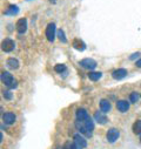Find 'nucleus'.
<instances>
[{
    "instance_id": "1",
    "label": "nucleus",
    "mask_w": 141,
    "mask_h": 149,
    "mask_svg": "<svg viewBox=\"0 0 141 149\" xmlns=\"http://www.w3.org/2000/svg\"><path fill=\"white\" fill-rule=\"evenodd\" d=\"M75 127L80 133L85 134L86 136H92V133H93V129H94V123H93L92 119L88 118V119L82 120V121L77 120L75 121Z\"/></svg>"
},
{
    "instance_id": "2",
    "label": "nucleus",
    "mask_w": 141,
    "mask_h": 149,
    "mask_svg": "<svg viewBox=\"0 0 141 149\" xmlns=\"http://www.w3.org/2000/svg\"><path fill=\"white\" fill-rule=\"evenodd\" d=\"M1 81L5 86H7L8 88H15L17 87V81L13 78V75L8 72H3L1 74Z\"/></svg>"
},
{
    "instance_id": "3",
    "label": "nucleus",
    "mask_w": 141,
    "mask_h": 149,
    "mask_svg": "<svg viewBox=\"0 0 141 149\" xmlns=\"http://www.w3.org/2000/svg\"><path fill=\"white\" fill-rule=\"evenodd\" d=\"M119 136H120V132L117 128H111L106 134V137H107V141L110 143H114L119 139Z\"/></svg>"
},
{
    "instance_id": "4",
    "label": "nucleus",
    "mask_w": 141,
    "mask_h": 149,
    "mask_svg": "<svg viewBox=\"0 0 141 149\" xmlns=\"http://www.w3.org/2000/svg\"><path fill=\"white\" fill-rule=\"evenodd\" d=\"M46 38L51 42H53L54 39H55V25L53 22L48 24L47 27H46Z\"/></svg>"
},
{
    "instance_id": "5",
    "label": "nucleus",
    "mask_w": 141,
    "mask_h": 149,
    "mask_svg": "<svg viewBox=\"0 0 141 149\" xmlns=\"http://www.w3.org/2000/svg\"><path fill=\"white\" fill-rule=\"evenodd\" d=\"M79 63L81 65V67H84V68H86V69H89V70H93V69L96 67V61L93 60V59H89V58L81 60Z\"/></svg>"
},
{
    "instance_id": "6",
    "label": "nucleus",
    "mask_w": 141,
    "mask_h": 149,
    "mask_svg": "<svg viewBox=\"0 0 141 149\" xmlns=\"http://www.w3.org/2000/svg\"><path fill=\"white\" fill-rule=\"evenodd\" d=\"M15 28H17V31H18V33H19V34L25 33V32H26V29H27V20H26L25 18L19 19V20L17 21Z\"/></svg>"
},
{
    "instance_id": "7",
    "label": "nucleus",
    "mask_w": 141,
    "mask_h": 149,
    "mask_svg": "<svg viewBox=\"0 0 141 149\" xmlns=\"http://www.w3.org/2000/svg\"><path fill=\"white\" fill-rule=\"evenodd\" d=\"M14 47H15V44L12 39H5L1 44V48L4 52H12L14 49Z\"/></svg>"
},
{
    "instance_id": "8",
    "label": "nucleus",
    "mask_w": 141,
    "mask_h": 149,
    "mask_svg": "<svg viewBox=\"0 0 141 149\" xmlns=\"http://www.w3.org/2000/svg\"><path fill=\"white\" fill-rule=\"evenodd\" d=\"M126 75H127V70H126L125 68H119V69H117V70H114V72L112 73V77H113V79H115V80H121V79H124Z\"/></svg>"
},
{
    "instance_id": "9",
    "label": "nucleus",
    "mask_w": 141,
    "mask_h": 149,
    "mask_svg": "<svg viewBox=\"0 0 141 149\" xmlns=\"http://www.w3.org/2000/svg\"><path fill=\"white\" fill-rule=\"evenodd\" d=\"M15 119H17V116L13 113H11V111H7V113H5L3 115V120L6 125H13L15 122Z\"/></svg>"
},
{
    "instance_id": "10",
    "label": "nucleus",
    "mask_w": 141,
    "mask_h": 149,
    "mask_svg": "<svg viewBox=\"0 0 141 149\" xmlns=\"http://www.w3.org/2000/svg\"><path fill=\"white\" fill-rule=\"evenodd\" d=\"M117 108L119 109V111H121V113H126V111L129 109V103L125 100H119L117 102Z\"/></svg>"
},
{
    "instance_id": "11",
    "label": "nucleus",
    "mask_w": 141,
    "mask_h": 149,
    "mask_svg": "<svg viewBox=\"0 0 141 149\" xmlns=\"http://www.w3.org/2000/svg\"><path fill=\"white\" fill-rule=\"evenodd\" d=\"M94 119L100 125H105L106 122H107V118H106L103 111H96V113L94 114Z\"/></svg>"
},
{
    "instance_id": "12",
    "label": "nucleus",
    "mask_w": 141,
    "mask_h": 149,
    "mask_svg": "<svg viewBox=\"0 0 141 149\" xmlns=\"http://www.w3.org/2000/svg\"><path fill=\"white\" fill-rule=\"evenodd\" d=\"M111 108H112V106H111V102H110L108 100L102 99V100L100 101V109H101V111H103L105 114L108 113V111L111 110Z\"/></svg>"
},
{
    "instance_id": "13",
    "label": "nucleus",
    "mask_w": 141,
    "mask_h": 149,
    "mask_svg": "<svg viewBox=\"0 0 141 149\" xmlns=\"http://www.w3.org/2000/svg\"><path fill=\"white\" fill-rule=\"evenodd\" d=\"M88 118H89V116H88V113H87L86 109L79 108V109L77 110V120L82 121V120H86V119H88Z\"/></svg>"
},
{
    "instance_id": "14",
    "label": "nucleus",
    "mask_w": 141,
    "mask_h": 149,
    "mask_svg": "<svg viewBox=\"0 0 141 149\" xmlns=\"http://www.w3.org/2000/svg\"><path fill=\"white\" fill-rule=\"evenodd\" d=\"M73 139H74V143H77V144L80 146L81 148H85V147L87 146V141H86L80 134H75Z\"/></svg>"
},
{
    "instance_id": "15",
    "label": "nucleus",
    "mask_w": 141,
    "mask_h": 149,
    "mask_svg": "<svg viewBox=\"0 0 141 149\" xmlns=\"http://www.w3.org/2000/svg\"><path fill=\"white\" fill-rule=\"evenodd\" d=\"M6 65H7V67L11 68V69H18V68H19V61H18L17 59H14V58H10V59L6 61Z\"/></svg>"
},
{
    "instance_id": "16",
    "label": "nucleus",
    "mask_w": 141,
    "mask_h": 149,
    "mask_svg": "<svg viewBox=\"0 0 141 149\" xmlns=\"http://www.w3.org/2000/svg\"><path fill=\"white\" fill-rule=\"evenodd\" d=\"M72 45H73V47H74L75 49H78V51H84V49L86 48L85 44H84L80 39H74L73 42H72Z\"/></svg>"
},
{
    "instance_id": "17",
    "label": "nucleus",
    "mask_w": 141,
    "mask_h": 149,
    "mask_svg": "<svg viewBox=\"0 0 141 149\" xmlns=\"http://www.w3.org/2000/svg\"><path fill=\"white\" fill-rule=\"evenodd\" d=\"M18 12H19V7L15 6V5H11V6L5 11V14H6V15H15V14H18Z\"/></svg>"
},
{
    "instance_id": "18",
    "label": "nucleus",
    "mask_w": 141,
    "mask_h": 149,
    "mask_svg": "<svg viewBox=\"0 0 141 149\" xmlns=\"http://www.w3.org/2000/svg\"><path fill=\"white\" fill-rule=\"evenodd\" d=\"M101 77H102V73H100V72H89V73H88V78H89V80H92V81H96V80H99Z\"/></svg>"
},
{
    "instance_id": "19",
    "label": "nucleus",
    "mask_w": 141,
    "mask_h": 149,
    "mask_svg": "<svg viewBox=\"0 0 141 149\" xmlns=\"http://www.w3.org/2000/svg\"><path fill=\"white\" fill-rule=\"evenodd\" d=\"M133 133L136 134V135L141 134V121H140V120H138V121L133 125Z\"/></svg>"
},
{
    "instance_id": "20",
    "label": "nucleus",
    "mask_w": 141,
    "mask_h": 149,
    "mask_svg": "<svg viewBox=\"0 0 141 149\" xmlns=\"http://www.w3.org/2000/svg\"><path fill=\"white\" fill-rule=\"evenodd\" d=\"M54 70H55L57 73H62V72H65V70H66V66H65V65H62V63L55 65V66H54Z\"/></svg>"
},
{
    "instance_id": "21",
    "label": "nucleus",
    "mask_w": 141,
    "mask_h": 149,
    "mask_svg": "<svg viewBox=\"0 0 141 149\" xmlns=\"http://www.w3.org/2000/svg\"><path fill=\"white\" fill-rule=\"evenodd\" d=\"M58 36H59V39H60V41L61 42H67V39H66V36H65V33H64V31L62 29H59L58 31Z\"/></svg>"
},
{
    "instance_id": "22",
    "label": "nucleus",
    "mask_w": 141,
    "mask_h": 149,
    "mask_svg": "<svg viewBox=\"0 0 141 149\" xmlns=\"http://www.w3.org/2000/svg\"><path fill=\"white\" fill-rule=\"evenodd\" d=\"M129 100H131V102H138V100H139V94H138L136 92H133V93L129 95Z\"/></svg>"
},
{
    "instance_id": "23",
    "label": "nucleus",
    "mask_w": 141,
    "mask_h": 149,
    "mask_svg": "<svg viewBox=\"0 0 141 149\" xmlns=\"http://www.w3.org/2000/svg\"><path fill=\"white\" fill-rule=\"evenodd\" d=\"M3 95H4V97H5V99H7V100H11V99H12V94H11V92H10V91H5Z\"/></svg>"
},
{
    "instance_id": "24",
    "label": "nucleus",
    "mask_w": 141,
    "mask_h": 149,
    "mask_svg": "<svg viewBox=\"0 0 141 149\" xmlns=\"http://www.w3.org/2000/svg\"><path fill=\"white\" fill-rule=\"evenodd\" d=\"M73 147V143H70V142H66L65 146H64V149H72Z\"/></svg>"
},
{
    "instance_id": "25",
    "label": "nucleus",
    "mask_w": 141,
    "mask_h": 149,
    "mask_svg": "<svg viewBox=\"0 0 141 149\" xmlns=\"http://www.w3.org/2000/svg\"><path fill=\"white\" fill-rule=\"evenodd\" d=\"M139 55H140V53H134V54L131 56V60H134V59H135V58H138Z\"/></svg>"
},
{
    "instance_id": "26",
    "label": "nucleus",
    "mask_w": 141,
    "mask_h": 149,
    "mask_svg": "<svg viewBox=\"0 0 141 149\" xmlns=\"http://www.w3.org/2000/svg\"><path fill=\"white\" fill-rule=\"evenodd\" d=\"M72 149H82L80 146H78L77 143H73V147H72Z\"/></svg>"
},
{
    "instance_id": "27",
    "label": "nucleus",
    "mask_w": 141,
    "mask_h": 149,
    "mask_svg": "<svg viewBox=\"0 0 141 149\" xmlns=\"http://www.w3.org/2000/svg\"><path fill=\"white\" fill-rule=\"evenodd\" d=\"M136 66H138V67H141V59L136 61Z\"/></svg>"
},
{
    "instance_id": "28",
    "label": "nucleus",
    "mask_w": 141,
    "mask_h": 149,
    "mask_svg": "<svg viewBox=\"0 0 141 149\" xmlns=\"http://www.w3.org/2000/svg\"><path fill=\"white\" fill-rule=\"evenodd\" d=\"M140 142H141V137H140Z\"/></svg>"
}]
</instances>
